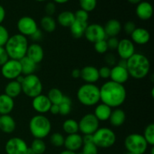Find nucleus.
Segmentation results:
<instances>
[{"label":"nucleus","instance_id":"1","mask_svg":"<svg viewBox=\"0 0 154 154\" xmlns=\"http://www.w3.org/2000/svg\"><path fill=\"white\" fill-rule=\"evenodd\" d=\"M100 102L111 108H118L126 99V90L124 85L108 81L99 88Z\"/></svg>","mask_w":154,"mask_h":154},{"label":"nucleus","instance_id":"2","mask_svg":"<svg viewBox=\"0 0 154 154\" xmlns=\"http://www.w3.org/2000/svg\"><path fill=\"white\" fill-rule=\"evenodd\" d=\"M126 69L129 77L136 80L145 78L150 70V62L145 55L135 53L127 60Z\"/></svg>","mask_w":154,"mask_h":154},{"label":"nucleus","instance_id":"3","mask_svg":"<svg viewBox=\"0 0 154 154\" xmlns=\"http://www.w3.org/2000/svg\"><path fill=\"white\" fill-rule=\"evenodd\" d=\"M28 39L20 33L11 35L7 43L5 45V49L8 55L9 59L20 60L26 57L29 47Z\"/></svg>","mask_w":154,"mask_h":154},{"label":"nucleus","instance_id":"4","mask_svg":"<svg viewBox=\"0 0 154 154\" xmlns=\"http://www.w3.org/2000/svg\"><path fill=\"white\" fill-rule=\"evenodd\" d=\"M29 129L35 138L44 139L50 135L52 129L51 120L44 114H37L30 119Z\"/></svg>","mask_w":154,"mask_h":154},{"label":"nucleus","instance_id":"5","mask_svg":"<svg viewBox=\"0 0 154 154\" xmlns=\"http://www.w3.org/2000/svg\"><path fill=\"white\" fill-rule=\"evenodd\" d=\"M77 98L81 105L93 107L100 102L99 87L95 84H84L78 88Z\"/></svg>","mask_w":154,"mask_h":154},{"label":"nucleus","instance_id":"6","mask_svg":"<svg viewBox=\"0 0 154 154\" xmlns=\"http://www.w3.org/2000/svg\"><path fill=\"white\" fill-rule=\"evenodd\" d=\"M116 134L111 129L108 127H101L93 134V144L99 148H109L116 142Z\"/></svg>","mask_w":154,"mask_h":154},{"label":"nucleus","instance_id":"7","mask_svg":"<svg viewBox=\"0 0 154 154\" xmlns=\"http://www.w3.org/2000/svg\"><path fill=\"white\" fill-rule=\"evenodd\" d=\"M22 92L27 96L33 99L42 94L43 84L40 78L35 74L24 76L23 81L21 84Z\"/></svg>","mask_w":154,"mask_h":154},{"label":"nucleus","instance_id":"8","mask_svg":"<svg viewBox=\"0 0 154 154\" xmlns=\"http://www.w3.org/2000/svg\"><path fill=\"white\" fill-rule=\"evenodd\" d=\"M124 145L127 152L135 154H144L148 147L143 135L139 133H132L127 135L125 138Z\"/></svg>","mask_w":154,"mask_h":154},{"label":"nucleus","instance_id":"9","mask_svg":"<svg viewBox=\"0 0 154 154\" xmlns=\"http://www.w3.org/2000/svg\"><path fill=\"white\" fill-rule=\"evenodd\" d=\"M100 122L92 113L85 114L78 122L79 131L83 135H93L99 128Z\"/></svg>","mask_w":154,"mask_h":154},{"label":"nucleus","instance_id":"10","mask_svg":"<svg viewBox=\"0 0 154 154\" xmlns=\"http://www.w3.org/2000/svg\"><path fill=\"white\" fill-rule=\"evenodd\" d=\"M1 74L5 79L9 81L16 80L20 75H22V69L19 60L9 59L1 66Z\"/></svg>","mask_w":154,"mask_h":154},{"label":"nucleus","instance_id":"11","mask_svg":"<svg viewBox=\"0 0 154 154\" xmlns=\"http://www.w3.org/2000/svg\"><path fill=\"white\" fill-rule=\"evenodd\" d=\"M17 28L20 34L25 37H30L38 29V23L32 17L24 16L20 18L17 23Z\"/></svg>","mask_w":154,"mask_h":154},{"label":"nucleus","instance_id":"12","mask_svg":"<svg viewBox=\"0 0 154 154\" xmlns=\"http://www.w3.org/2000/svg\"><path fill=\"white\" fill-rule=\"evenodd\" d=\"M84 36L89 42L93 44L107 38L104 27L99 23L88 24Z\"/></svg>","mask_w":154,"mask_h":154},{"label":"nucleus","instance_id":"13","mask_svg":"<svg viewBox=\"0 0 154 154\" xmlns=\"http://www.w3.org/2000/svg\"><path fill=\"white\" fill-rule=\"evenodd\" d=\"M28 148L26 142L20 137L10 138L5 146V150L7 154H26Z\"/></svg>","mask_w":154,"mask_h":154},{"label":"nucleus","instance_id":"14","mask_svg":"<svg viewBox=\"0 0 154 154\" xmlns=\"http://www.w3.org/2000/svg\"><path fill=\"white\" fill-rule=\"evenodd\" d=\"M116 51L122 60H127L135 54V44L129 38H123L119 40V44Z\"/></svg>","mask_w":154,"mask_h":154},{"label":"nucleus","instance_id":"15","mask_svg":"<svg viewBox=\"0 0 154 154\" xmlns=\"http://www.w3.org/2000/svg\"><path fill=\"white\" fill-rule=\"evenodd\" d=\"M51 105L52 104L50 102L48 96L42 93L33 98L32 101V106L33 109L38 113V114H45L49 112Z\"/></svg>","mask_w":154,"mask_h":154},{"label":"nucleus","instance_id":"16","mask_svg":"<svg viewBox=\"0 0 154 154\" xmlns=\"http://www.w3.org/2000/svg\"><path fill=\"white\" fill-rule=\"evenodd\" d=\"M129 75L126 68L115 65L111 69L110 81L123 85L129 80Z\"/></svg>","mask_w":154,"mask_h":154},{"label":"nucleus","instance_id":"17","mask_svg":"<svg viewBox=\"0 0 154 154\" xmlns=\"http://www.w3.org/2000/svg\"><path fill=\"white\" fill-rule=\"evenodd\" d=\"M81 78L86 84H95L100 78L99 69L93 66H86L81 69Z\"/></svg>","mask_w":154,"mask_h":154},{"label":"nucleus","instance_id":"18","mask_svg":"<svg viewBox=\"0 0 154 154\" xmlns=\"http://www.w3.org/2000/svg\"><path fill=\"white\" fill-rule=\"evenodd\" d=\"M130 36L131 41L138 45H147L150 40V32L143 27H136Z\"/></svg>","mask_w":154,"mask_h":154},{"label":"nucleus","instance_id":"19","mask_svg":"<svg viewBox=\"0 0 154 154\" xmlns=\"http://www.w3.org/2000/svg\"><path fill=\"white\" fill-rule=\"evenodd\" d=\"M84 143H83V138L80 134L75 133L72 135H68L65 138L64 145L66 150L70 151L76 152L77 150L82 148Z\"/></svg>","mask_w":154,"mask_h":154},{"label":"nucleus","instance_id":"20","mask_svg":"<svg viewBox=\"0 0 154 154\" xmlns=\"http://www.w3.org/2000/svg\"><path fill=\"white\" fill-rule=\"evenodd\" d=\"M26 57H28L36 64H38L43 60L44 57H45L43 48L42 45L38 43L31 44L29 45Z\"/></svg>","mask_w":154,"mask_h":154},{"label":"nucleus","instance_id":"21","mask_svg":"<svg viewBox=\"0 0 154 154\" xmlns=\"http://www.w3.org/2000/svg\"><path fill=\"white\" fill-rule=\"evenodd\" d=\"M135 13L137 17L141 20H148L153 16V6L148 2L141 1L137 5Z\"/></svg>","mask_w":154,"mask_h":154},{"label":"nucleus","instance_id":"22","mask_svg":"<svg viewBox=\"0 0 154 154\" xmlns=\"http://www.w3.org/2000/svg\"><path fill=\"white\" fill-rule=\"evenodd\" d=\"M103 27L106 36L108 38L117 37L123 29L121 23L117 19L109 20L108 21H107V23Z\"/></svg>","mask_w":154,"mask_h":154},{"label":"nucleus","instance_id":"23","mask_svg":"<svg viewBox=\"0 0 154 154\" xmlns=\"http://www.w3.org/2000/svg\"><path fill=\"white\" fill-rule=\"evenodd\" d=\"M17 123L14 119L10 115H0V130L6 134H11L14 132Z\"/></svg>","mask_w":154,"mask_h":154},{"label":"nucleus","instance_id":"24","mask_svg":"<svg viewBox=\"0 0 154 154\" xmlns=\"http://www.w3.org/2000/svg\"><path fill=\"white\" fill-rule=\"evenodd\" d=\"M112 112V108L104 103H99L95 108L93 114L99 122H105L109 120V117Z\"/></svg>","mask_w":154,"mask_h":154},{"label":"nucleus","instance_id":"25","mask_svg":"<svg viewBox=\"0 0 154 154\" xmlns=\"http://www.w3.org/2000/svg\"><path fill=\"white\" fill-rule=\"evenodd\" d=\"M126 119V113L121 108H115L112 110L109 117L110 124L114 127H120L125 123Z\"/></svg>","mask_w":154,"mask_h":154},{"label":"nucleus","instance_id":"26","mask_svg":"<svg viewBox=\"0 0 154 154\" xmlns=\"http://www.w3.org/2000/svg\"><path fill=\"white\" fill-rule=\"evenodd\" d=\"M14 108V99L9 97L6 94L0 95V115L10 114Z\"/></svg>","mask_w":154,"mask_h":154},{"label":"nucleus","instance_id":"27","mask_svg":"<svg viewBox=\"0 0 154 154\" xmlns=\"http://www.w3.org/2000/svg\"><path fill=\"white\" fill-rule=\"evenodd\" d=\"M22 93V87L21 84L16 80L10 81L5 86V94L8 96L9 97L14 99L18 97Z\"/></svg>","mask_w":154,"mask_h":154},{"label":"nucleus","instance_id":"28","mask_svg":"<svg viewBox=\"0 0 154 154\" xmlns=\"http://www.w3.org/2000/svg\"><path fill=\"white\" fill-rule=\"evenodd\" d=\"M87 26H88V23L87 22H83V21L75 20V22L69 27L72 36L75 38H82L84 35Z\"/></svg>","mask_w":154,"mask_h":154},{"label":"nucleus","instance_id":"29","mask_svg":"<svg viewBox=\"0 0 154 154\" xmlns=\"http://www.w3.org/2000/svg\"><path fill=\"white\" fill-rule=\"evenodd\" d=\"M75 20V14L70 11L60 12L57 17V22L63 27H70Z\"/></svg>","mask_w":154,"mask_h":154},{"label":"nucleus","instance_id":"30","mask_svg":"<svg viewBox=\"0 0 154 154\" xmlns=\"http://www.w3.org/2000/svg\"><path fill=\"white\" fill-rule=\"evenodd\" d=\"M19 61L20 63L21 69H22V75L26 76V75H29L35 74L36 68H37V64L36 63L32 61L27 57H23V58L21 59Z\"/></svg>","mask_w":154,"mask_h":154},{"label":"nucleus","instance_id":"31","mask_svg":"<svg viewBox=\"0 0 154 154\" xmlns=\"http://www.w3.org/2000/svg\"><path fill=\"white\" fill-rule=\"evenodd\" d=\"M40 26L42 30L48 33L53 32L57 29V21L52 16L45 15L40 21Z\"/></svg>","mask_w":154,"mask_h":154},{"label":"nucleus","instance_id":"32","mask_svg":"<svg viewBox=\"0 0 154 154\" xmlns=\"http://www.w3.org/2000/svg\"><path fill=\"white\" fill-rule=\"evenodd\" d=\"M63 130L68 135L78 133L79 132L78 122L72 118L67 119L63 123Z\"/></svg>","mask_w":154,"mask_h":154},{"label":"nucleus","instance_id":"33","mask_svg":"<svg viewBox=\"0 0 154 154\" xmlns=\"http://www.w3.org/2000/svg\"><path fill=\"white\" fill-rule=\"evenodd\" d=\"M47 96L49 99L51 104H54V105H60L61 103L62 100H63L64 94H63V92L60 89L51 88L48 91Z\"/></svg>","mask_w":154,"mask_h":154},{"label":"nucleus","instance_id":"34","mask_svg":"<svg viewBox=\"0 0 154 154\" xmlns=\"http://www.w3.org/2000/svg\"><path fill=\"white\" fill-rule=\"evenodd\" d=\"M72 99L67 96H63L61 103L59 105L60 108V114L62 116H67L72 111Z\"/></svg>","mask_w":154,"mask_h":154},{"label":"nucleus","instance_id":"35","mask_svg":"<svg viewBox=\"0 0 154 154\" xmlns=\"http://www.w3.org/2000/svg\"><path fill=\"white\" fill-rule=\"evenodd\" d=\"M30 148L32 149L33 152L35 154H44L45 152L46 151V144L43 139H38V138H35L31 143V146Z\"/></svg>","mask_w":154,"mask_h":154},{"label":"nucleus","instance_id":"36","mask_svg":"<svg viewBox=\"0 0 154 154\" xmlns=\"http://www.w3.org/2000/svg\"><path fill=\"white\" fill-rule=\"evenodd\" d=\"M144 139L147 141V144L151 147L154 146V124L150 123L146 126L143 134Z\"/></svg>","mask_w":154,"mask_h":154},{"label":"nucleus","instance_id":"37","mask_svg":"<svg viewBox=\"0 0 154 154\" xmlns=\"http://www.w3.org/2000/svg\"><path fill=\"white\" fill-rule=\"evenodd\" d=\"M65 137L60 132H54L50 136V142L56 147H61L64 145Z\"/></svg>","mask_w":154,"mask_h":154},{"label":"nucleus","instance_id":"38","mask_svg":"<svg viewBox=\"0 0 154 154\" xmlns=\"http://www.w3.org/2000/svg\"><path fill=\"white\" fill-rule=\"evenodd\" d=\"M81 9L87 12H91L95 10L97 5V0H79Z\"/></svg>","mask_w":154,"mask_h":154},{"label":"nucleus","instance_id":"39","mask_svg":"<svg viewBox=\"0 0 154 154\" xmlns=\"http://www.w3.org/2000/svg\"><path fill=\"white\" fill-rule=\"evenodd\" d=\"M94 49L98 54H105L108 51V45H107L106 39L101 40L99 42L94 43Z\"/></svg>","mask_w":154,"mask_h":154},{"label":"nucleus","instance_id":"40","mask_svg":"<svg viewBox=\"0 0 154 154\" xmlns=\"http://www.w3.org/2000/svg\"><path fill=\"white\" fill-rule=\"evenodd\" d=\"M10 38L8 30L4 26L0 25V47H5Z\"/></svg>","mask_w":154,"mask_h":154},{"label":"nucleus","instance_id":"41","mask_svg":"<svg viewBox=\"0 0 154 154\" xmlns=\"http://www.w3.org/2000/svg\"><path fill=\"white\" fill-rule=\"evenodd\" d=\"M82 147L83 154H98V147L93 143L84 144Z\"/></svg>","mask_w":154,"mask_h":154},{"label":"nucleus","instance_id":"42","mask_svg":"<svg viewBox=\"0 0 154 154\" xmlns=\"http://www.w3.org/2000/svg\"><path fill=\"white\" fill-rule=\"evenodd\" d=\"M74 14H75V20H77L83 21V22H87V20H88L89 13L84 10L79 9Z\"/></svg>","mask_w":154,"mask_h":154},{"label":"nucleus","instance_id":"43","mask_svg":"<svg viewBox=\"0 0 154 154\" xmlns=\"http://www.w3.org/2000/svg\"><path fill=\"white\" fill-rule=\"evenodd\" d=\"M99 78L102 79H109L111 75V68L104 66L99 69Z\"/></svg>","mask_w":154,"mask_h":154},{"label":"nucleus","instance_id":"44","mask_svg":"<svg viewBox=\"0 0 154 154\" xmlns=\"http://www.w3.org/2000/svg\"><path fill=\"white\" fill-rule=\"evenodd\" d=\"M107 45L108 50L116 51L119 44V39L117 37H110L107 39Z\"/></svg>","mask_w":154,"mask_h":154},{"label":"nucleus","instance_id":"45","mask_svg":"<svg viewBox=\"0 0 154 154\" xmlns=\"http://www.w3.org/2000/svg\"><path fill=\"white\" fill-rule=\"evenodd\" d=\"M105 62L106 63V64L108 65L107 66H114L115 65H117V58H116L115 55L111 53H108V54H105Z\"/></svg>","mask_w":154,"mask_h":154},{"label":"nucleus","instance_id":"46","mask_svg":"<svg viewBox=\"0 0 154 154\" xmlns=\"http://www.w3.org/2000/svg\"><path fill=\"white\" fill-rule=\"evenodd\" d=\"M136 25H135V23L133 21H127L126 23L123 26V29H124L125 32L127 35H130L132 32H133L134 30L136 29Z\"/></svg>","mask_w":154,"mask_h":154},{"label":"nucleus","instance_id":"47","mask_svg":"<svg viewBox=\"0 0 154 154\" xmlns=\"http://www.w3.org/2000/svg\"><path fill=\"white\" fill-rule=\"evenodd\" d=\"M56 8H56V5L54 2H51L47 3L46 5H45V11L47 14L46 15L52 16V15L54 14V13L56 12Z\"/></svg>","mask_w":154,"mask_h":154},{"label":"nucleus","instance_id":"48","mask_svg":"<svg viewBox=\"0 0 154 154\" xmlns=\"http://www.w3.org/2000/svg\"><path fill=\"white\" fill-rule=\"evenodd\" d=\"M8 60V55L5 49V47H0V66H3Z\"/></svg>","mask_w":154,"mask_h":154},{"label":"nucleus","instance_id":"49","mask_svg":"<svg viewBox=\"0 0 154 154\" xmlns=\"http://www.w3.org/2000/svg\"><path fill=\"white\" fill-rule=\"evenodd\" d=\"M30 38H31L33 41H35V42L41 40L42 38V32L38 29L34 34L30 36Z\"/></svg>","mask_w":154,"mask_h":154},{"label":"nucleus","instance_id":"50","mask_svg":"<svg viewBox=\"0 0 154 154\" xmlns=\"http://www.w3.org/2000/svg\"><path fill=\"white\" fill-rule=\"evenodd\" d=\"M49 112H51L53 115H57L60 114V108H59V105H54L52 104L50 108Z\"/></svg>","mask_w":154,"mask_h":154},{"label":"nucleus","instance_id":"51","mask_svg":"<svg viewBox=\"0 0 154 154\" xmlns=\"http://www.w3.org/2000/svg\"><path fill=\"white\" fill-rule=\"evenodd\" d=\"M83 143L84 144H89V143H93V135H84L82 136Z\"/></svg>","mask_w":154,"mask_h":154},{"label":"nucleus","instance_id":"52","mask_svg":"<svg viewBox=\"0 0 154 154\" xmlns=\"http://www.w3.org/2000/svg\"><path fill=\"white\" fill-rule=\"evenodd\" d=\"M5 10L4 7L0 5V25H2V23L4 21L5 18Z\"/></svg>","mask_w":154,"mask_h":154},{"label":"nucleus","instance_id":"53","mask_svg":"<svg viewBox=\"0 0 154 154\" xmlns=\"http://www.w3.org/2000/svg\"><path fill=\"white\" fill-rule=\"evenodd\" d=\"M72 78L78 79V78H81V69H75L72 70Z\"/></svg>","mask_w":154,"mask_h":154},{"label":"nucleus","instance_id":"54","mask_svg":"<svg viewBox=\"0 0 154 154\" xmlns=\"http://www.w3.org/2000/svg\"><path fill=\"white\" fill-rule=\"evenodd\" d=\"M53 1L57 4H65V3H67L69 0H53Z\"/></svg>","mask_w":154,"mask_h":154},{"label":"nucleus","instance_id":"55","mask_svg":"<svg viewBox=\"0 0 154 154\" xmlns=\"http://www.w3.org/2000/svg\"><path fill=\"white\" fill-rule=\"evenodd\" d=\"M60 154H78V153H76V152H73V151H70V150H63V151H62Z\"/></svg>","mask_w":154,"mask_h":154},{"label":"nucleus","instance_id":"56","mask_svg":"<svg viewBox=\"0 0 154 154\" xmlns=\"http://www.w3.org/2000/svg\"><path fill=\"white\" fill-rule=\"evenodd\" d=\"M129 3L131 4H134V5H138V3L141 2V0H127Z\"/></svg>","mask_w":154,"mask_h":154},{"label":"nucleus","instance_id":"57","mask_svg":"<svg viewBox=\"0 0 154 154\" xmlns=\"http://www.w3.org/2000/svg\"><path fill=\"white\" fill-rule=\"evenodd\" d=\"M26 154H35V153L32 150V149L30 148V147H29L28 150H27L26 152Z\"/></svg>","mask_w":154,"mask_h":154},{"label":"nucleus","instance_id":"58","mask_svg":"<svg viewBox=\"0 0 154 154\" xmlns=\"http://www.w3.org/2000/svg\"><path fill=\"white\" fill-rule=\"evenodd\" d=\"M150 154H154V147H152L151 150H150Z\"/></svg>","mask_w":154,"mask_h":154},{"label":"nucleus","instance_id":"59","mask_svg":"<svg viewBox=\"0 0 154 154\" xmlns=\"http://www.w3.org/2000/svg\"><path fill=\"white\" fill-rule=\"evenodd\" d=\"M35 1L40 2H45V1H46V0H35Z\"/></svg>","mask_w":154,"mask_h":154},{"label":"nucleus","instance_id":"60","mask_svg":"<svg viewBox=\"0 0 154 154\" xmlns=\"http://www.w3.org/2000/svg\"><path fill=\"white\" fill-rule=\"evenodd\" d=\"M126 154H135V153H129V152H127Z\"/></svg>","mask_w":154,"mask_h":154},{"label":"nucleus","instance_id":"61","mask_svg":"<svg viewBox=\"0 0 154 154\" xmlns=\"http://www.w3.org/2000/svg\"><path fill=\"white\" fill-rule=\"evenodd\" d=\"M78 154H83L82 153H78Z\"/></svg>","mask_w":154,"mask_h":154}]
</instances>
